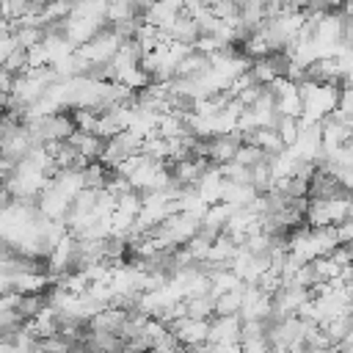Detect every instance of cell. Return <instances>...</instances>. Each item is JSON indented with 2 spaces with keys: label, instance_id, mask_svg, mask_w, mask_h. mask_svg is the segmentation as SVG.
<instances>
[{
  "label": "cell",
  "instance_id": "6da1fadb",
  "mask_svg": "<svg viewBox=\"0 0 353 353\" xmlns=\"http://www.w3.org/2000/svg\"><path fill=\"white\" fill-rule=\"evenodd\" d=\"M124 309L116 306H105L99 312H94L88 317V331H108V334H119L121 336V325H124Z\"/></svg>",
  "mask_w": 353,
  "mask_h": 353
},
{
  "label": "cell",
  "instance_id": "7a4b0ae2",
  "mask_svg": "<svg viewBox=\"0 0 353 353\" xmlns=\"http://www.w3.org/2000/svg\"><path fill=\"white\" fill-rule=\"evenodd\" d=\"M69 141L77 146L80 157L85 160H99L102 157V149H105V138L99 132H88V130H74L69 135Z\"/></svg>",
  "mask_w": 353,
  "mask_h": 353
},
{
  "label": "cell",
  "instance_id": "3957f363",
  "mask_svg": "<svg viewBox=\"0 0 353 353\" xmlns=\"http://www.w3.org/2000/svg\"><path fill=\"white\" fill-rule=\"evenodd\" d=\"M185 317L196 320H210L215 314V295L212 292H199V295H185Z\"/></svg>",
  "mask_w": 353,
  "mask_h": 353
},
{
  "label": "cell",
  "instance_id": "277c9868",
  "mask_svg": "<svg viewBox=\"0 0 353 353\" xmlns=\"http://www.w3.org/2000/svg\"><path fill=\"white\" fill-rule=\"evenodd\" d=\"M273 185H276V168H273V160L262 157L259 163L251 165V188H254L256 193H265V190H270Z\"/></svg>",
  "mask_w": 353,
  "mask_h": 353
},
{
  "label": "cell",
  "instance_id": "5b68a950",
  "mask_svg": "<svg viewBox=\"0 0 353 353\" xmlns=\"http://www.w3.org/2000/svg\"><path fill=\"white\" fill-rule=\"evenodd\" d=\"M243 290H245V281L234 290H226V292H218L215 295V314H237L240 306H243Z\"/></svg>",
  "mask_w": 353,
  "mask_h": 353
},
{
  "label": "cell",
  "instance_id": "8992f818",
  "mask_svg": "<svg viewBox=\"0 0 353 353\" xmlns=\"http://www.w3.org/2000/svg\"><path fill=\"white\" fill-rule=\"evenodd\" d=\"M273 130L281 135V141H284V143H287V149H290V146L295 143L298 132H301V116H295V113H281V116L276 119Z\"/></svg>",
  "mask_w": 353,
  "mask_h": 353
},
{
  "label": "cell",
  "instance_id": "52a82bcc",
  "mask_svg": "<svg viewBox=\"0 0 353 353\" xmlns=\"http://www.w3.org/2000/svg\"><path fill=\"white\" fill-rule=\"evenodd\" d=\"M262 157H268V154H265V149H262V146H256V143H245V141H243V143H240V149L234 152V160H237V163H243V165H248V168H251L254 163H259ZM268 160H270V157H268Z\"/></svg>",
  "mask_w": 353,
  "mask_h": 353
},
{
  "label": "cell",
  "instance_id": "ba28073f",
  "mask_svg": "<svg viewBox=\"0 0 353 353\" xmlns=\"http://www.w3.org/2000/svg\"><path fill=\"white\" fill-rule=\"evenodd\" d=\"M336 108L342 113H350L353 116V80L347 77L342 85H339V94H336Z\"/></svg>",
  "mask_w": 353,
  "mask_h": 353
},
{
  "label": "cell",
  "instance_id": "9c48e42d",
  "mask_svg": "<svg viewBox=\"0 0 353 353\" xmlns=\"http://www.w3.org/2000/svg\"><path fill=\"white\" fill-rule=\"evenodd\" d=\"M179 347H185V345L174 331H163L152 345V350H179Z\"/></svg>",
  "mask_w": 353,
  "mask_h": 353
},
{
  "label": "cell",
  "instance_id": "30bf717a",
  "mask_svg": "<svg viewBox=\"0 0 353 353\" xmlns=\"http://www.w3.org/2000/svg\"><path fill=\"white\" fill-rule=\"evenodd\" d=\"M11 207H14V193H11V188L6 182H0V215L8 212Z\"/></svg>",
  "mask_w": 353,
  "mask_h": 353
},
{
  "label": "cell",
  "instance_id": "8fae6325",
  "mask_svg": "<svg viewBox=\"0 0 353 353\" xmlns=\"http://www.w3.org/2000/svg\"><path fill=\"white\" fill-rule=\"evenodd\" d=\"M284 6H287L290 11H303V8H306V0H284Z\"/></svg>",
  "mask_w": 353,
  "mask_h": 353
}]
</instances>
